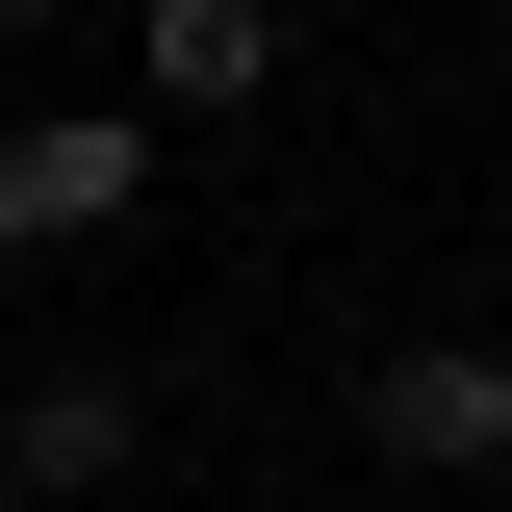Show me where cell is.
I'll list each match as a JSON object with an SVG mask.
<instances>
[{"instance_id":"obj_6","label":"cell","mask_w":512,"mask_h":512,"mask_svg":"<svg viewBox=\"0 0 512 512\" xmlns=\"http://www.w3.org/2000/svg\"><path fill=\"white\" fill-rule=\"evenodd\" d=\"M487 205H512V154H487Z\"/></svg>"},{"instance_id":"obj_5","label":"cell","mask_w":512,"mask_h":512,"mask_svg":"<svg viewBox=\"0 0 512 512\" xmlns=\"http://www.w3.org/2000/svg\"><path fill=\"white\" fill-rule=\"evenodd\" d=\"M0 26H77V0H0Z\"/></svg>"},{"instance_id":"obj_3","label":"cell","mask_w":512,"mask_h":512,"mask_svg":"<svg viewBox=\"0 0 512 512\" xmlns=\"http://www.w3.org/2000/svg\"><path fill=\"white\" fill-rule=\"evenodd\" d=\"M256 77H282V26H256V0H154V103H180V128H231Z\"/></svg>"},{"instance_id":"obj_4","label":"cell","mask_w":512,"mask_h":512,"mask_svg":"<svg viewBox=\"0 0 512 512\" xmlns=\"http://www.w3.org/2000/svg\"><path fill=\"white\" fill-rule=\"evenodd\" d=\"M128 461V384H0V487H103Z\"/></svg>"},{"instance_id":"obj_1","label":"cell","mask_w":512,"mask_h":512,"mask_svg":"<svg viewBox=\"0 0 512 512\" xmlns=\"http://www.w3.org/2000/svg\"><path fill=\"white\" fill-rule=\"evenodd\" d=\"M128 205H154V128H103V103L0 128V256H52V231H128Z\"/></svg>"},{"instance_id":"obj_2","label":"cell","mask_w":512,"mask_h":512,"mask_svg":"<svg viewBox=\"0 0 512 512\" xmlns=\"http://www.w3.org/2000/svg\"><path fill=\"white\" fill-rule=\"evenodd\" d=\"M359 461H512V359H487V333L359 359Z\"/></svg>"}]
</instances>
